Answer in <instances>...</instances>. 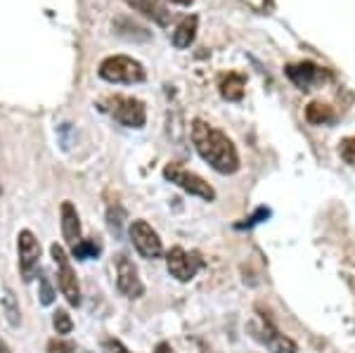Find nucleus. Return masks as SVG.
Instances as JSON below:
<instances>
[{
    "mask_svg": "<svg viewBox=\"0 0 355 353\" xmlns=\"http://www.w3.org/2000/svg\"><path fill=\"white\" fill-rule=\"evenodd\" d=\"M254 332H256V339L263 341V344H266L272 353H296L299 351L294 341L275 329L272 322H263L261 327H254Z\"/></svg>",
    "mask_w": 355,
    "mask_h": 353,
    "instance_id": "nucleus-10",
    "label": "nucleus"
},
{
    "mask_svg": "<svg viewBox=\"0 0 355 353\" xmlns=\"http://www.w3.org/2000/svg\"><path fill=\"white\" fill-rule=\"evenodd\" d=\"M100 249L102 247L95 240H78L71 247V254H73V259H78V261H88V259H97Z\"/></svg>",
    "mask_w": 355,
    "mask_h": 353,
    "instance_id": "nucleus-17",
    "label": "nucleus"
},
{
    "mask_svg": "<svg viewBox=\"0 0 355 353\" xmlns=\"http://www.w3.org/2000/svg\"><path fill=\"white\" fill-rule=\"evenodd\" d=\"M154 353H173V349H171L168 341H162V344H157V349H154Z\"/></svg>",
    "mask_w": 355,
    "mask_h": 353,
    "instance_id": "nucleus-25",
    "label": "nucleus"
},
{
    "mask_svg": "<svg viewBox=\"0 0 355 353\" xmlns=\"http://www.w3.org/2000/svg\"><path fill=\"white\" fill-rule=\"evenodd\" d=\"M17 252H19V270L21 277L28 282L38 270V261H41V242L36 240L31 230H21L17 237Z\"/></svg>",
    "mask_w": 355,
    "mask_h": 353,
    "instance_id": "nucleus-8",
    "label": "nucleus"
},
{
    "mask_svg": "<svg viewBox=\"0 0 355 353\" xmlns=\"http://www.w3.org/2000/svg\"><path fill=\"white\" fill-rule=\"evenodd\" d=\"M125 3H128L130 8L135 10V12H140V15L150 17V19H154V21H157V24H162V26L168 24L171 12L164 8L162 3H159V0H125Z\"/></svg>",
    "mask_w": 355,
    "mask_h": 353,
    "instance_id": "nucleus-12",
    "label": "nucleus"
},
{
    "mask_svg": "<svg viewBox=\"0 0 355 353\" xmlns=\"http://www.w3.org/2000/svg\"><path fill=\"white\" fill-rule=\"evenodd\" d=\"M192 142L197 147L199 157L211 169L218 171V173L227 175L239 169V155H237V147L232 145V140L223 130L214 128L211 123L202 121V119H197L192 123Z\"/></svg>",
    "mask_w": 355,
    "mask_h": 353,
    "instance_id": "nucleus-1",
    "label": "nucleus"
},
{
    "mask_svg": "<svg viewBox=\"0 0 355 353\" xmlns=\"http://www.w3.org/2000/svg\"><path fill=\"white\" fill-rule=\"evenodd\" d=\"M38 287H41V292H38V297H41V304L43 306H50L55 301V289H53V284H50V280L48 277H41V280H38Z\"/></svg>",
    "mask_w": 355,
    "mask_h": 353,
    "instance_id": "nucleus-22",
    "label": "nucleus"
},
{
    "mask_svg": "<svg viewBox=\"0 0 355 353\" xmlns=\"http://www.w3.org/2000/svg\"><path fill=\"white\" fill-rule=\"evenodd\" d=\"M197 24H199V19L197 17H185V19L178 24V28L173 31V45L178 50H185V48H190L192 41H194V36H197Z\"/></svg>",
    "mask_w": 355,
    "mask_h": 353,
    "instance_id": "nucleus-14",
    "label": "nucleus"
},
{
    "mask_svg": "<svg viewBox=\"0 0 355 353\" xmlns=\"http://www.w3.org/2000/svg\"><path fill=\"white\" fill-rule=\"evenodd\" d=\"M116 287L119 292L130 299L142 297V292H145V284L140 280V273H137L135 264L123 254L116 256Z\"/></svg>",
    "mask_w": 355,
    "mask_h": 353,
    "instance_id": "nucleus-9",
    "label": "nucleus"
},
{
    "mask_svg": "<svg viewBox=\"0 0 355 353\" xmlns=\"http://www.w3.org/2000/svg\"><path fill=\"white\" fill-rule=\"evenodd\" d=\"M100 76L110 83H140L145 81V67L133 57L114 55L100 64Z\"/></svg>",
    "mask_w": 355,
    "mask_h": 353,
    "instance_id": "nucleus-2",
    "label": "nucleus"
},
{
    "mask_svg": "<svg viewBox=\"0 0 355 353\" xmlns=\"http://www.w3.org/2000/svg\"><path fill=\"white\" fill-rule=\"evenodd\" d=\"M110 112L119 123L128 128H142L147 121L145 105L135 98H125V95H114L110 98Z\"/></svg>",
    "mask_w": 355,
    "mask_h": 353,
    "instance_id": "nucleus-6",
    "label": "nucleus"
},
{
    "mask_svg": "<svg viewBox=\"0 0 355 353\" xmlns=\"http://www.w3.org/2000/svg\"><path fill=\"white\" fill-rule=\"evenodd\" d=\"M244 76L242 74H227L225 78L220 81V95L225 100H242V95H244Z\"/></svg>",
    "mask_w": 355,
    "mask_h": 353,
    "instance_id": "nucleus-15",
    "label": "nucleus"
},
{
    "mask_svg": "<svg viewBox=\"0 0 355 353\" xmlns=\"http://www.w3.org/2000/svg\"><path fill=\"white\" fill-rule=\"evenodd\" d=\"M62 235H64L67 244H76L81 240V218H78V212L71 202L62 204Z\"/></svg>",
    "mask_w": 355,
    "mask_h": 353,
    "instance_id": "nucleus-11",
    "label": "nucleus"
},
{
    "mask_svg": "<svg viewBox=\"0 0 355 353\" xmlns=\"http://www.w3.org/2000/svg\"><path fill=\"white\" fill-rule=\"evenodd\" d=\"M53 325L57 329V334H71L73 320H71V316H69L64 309H57L55 316H53Z\"/></svg>",
    "mask_w": 355,
    "mask_h": 353,
    "instance_id": "nucleus-19",
    "label": "nucleus"
},
{
    "mask_svg": "<svg viewBox=\"0 0 355 353\" xmlns=\"http://www.w3.org/2000/svg\"><path fill=\"white\" fill-rule=\"evenodd\" d=\"M0 353H12V351H10V346H8V344H5V341H3V339H0Z\"/></svg>",
    "mask_w": 355,
    "mask_h": 353,
    "instance_id": "nucleus-26",
    "label": "nucleus"
},
{
    "mask_svg": "<svg viewBox=\"0 0 355 353\" xmlns=\"http://www.w3.org/2000/svg\"><path fill=\"white\" fill-rule=\"evenodd\" d=\"M102 351H105V353H133L130 349H125L119 339H105V341H102Z\"/></svg>",
    "mask_w": 355,
    "mask_h": 353,
    "instance_id": "nucleus-24",
    "label": "nucleus"
},
{
    "mask_svg": "<svg viewBox=\"0 0 355 353\" xmlns=\"http://www.w3.org/2000/svg\"><path fill=\"white\" fill-rule=\"evenodd\" d=\"M3 309H5V313H8L10 325H15V327L19 325V320H21V318H19V306H17V299H15V294L10 292V289L5 292V297H3Z\"/></svg>",
    "mask_w": 355,
    "mask_h": 353,
    "instance_id": "nucleus-18",
    "label": "nucleus"
},
{
    "mask_svg": "<svg viewBox=\"0 0 355 353\" xmlns=\"http://www.w3.org/2000/svg\"><path fill=\"white\" fill-rule=\"evenodd\" d=\"M166 266H168V273L175 280L190 282L204 266V261L199 259L197 252H185L182 247H173L166 254Z\"/></svg>",
    "mask_w": 355,
    "mask_h": 353,
    "instance_id": "nucleus-7",
    "label": "nucleus"
},
{
    "mask_svg": "<svg viewBox=\"0 0 355 353\" xmlns=\"http://www.w3.org/2000/svg\"><path fill=\"white\" fill-rule=\"evenodd\" d=\"M171 3H175V5H192V0H171Z\"/></svg>",
    "mask_w": 355,
    "mask_h": 353,
    "instance_id": "nucleus-27",
    "label": "nucleus"
},
{
    "mask_svg": "<svg viewBox=\"0 0 355 353\" xmlns=\"http://www.w3.org/2000/svg\"><path fill=\"white\" fill-rule=\"evenodd\" d=\"M306 119L315 126H322V123H327L334 119V112H331L329 105H322V102H311V105L306 107Z\"/></svg>",
    "mask_w": 355,
    "mask_h": 353,
    "instance_id": "nucleus-16",
    "label": "nucleus"
},
{
    "mask_svg": "<svg viewBox=\"0 0 355 353\" xmlns=\"http://www.w3.org/2000/svg\"><path fill=\"white\" fill-rule=\"evenodd\" d=\"M50 256L55 259L57 264V284H60V292L71 306H78L81 304V287H78V277H76V270L71 268L69 264V256L64 252L62 244H53L50 247Z\"/></svg>",
    "mask_w": 355,
    "mask_h": 353,
    "instance_id": "nucleus-3",
    "label": "nucleus"
},
{
    "mask_svg": "<svg viewBox=\"0 0 355 353\" xmlns=\"http://www.w3.org/2000/svg\"><path fill=\"white\" fill-rule=\"evenodd\" d=\"M128 232H130V240H133V247L137 249V254L145 256V259H162V254H164L162 237H159V232L154 230L147 221H133Z\"/></svg>",
    "mask_w": 355,
    "mask_h": 353,
    "instance_id": "nucleus-5",
    "label": "nucleus"
},
{
    "mask_svg": "<svg viewBox=\"0 0 355 353\" xmlns=\"http://www.w3.org/2000/svg\"><path fill=\"white\" fill-rule=\"evenodd\" d=\"M123 209H119V207H112L110 209V214H107V221H110V230L114 232V235H119L121 232V223H123Z\"/></svg>",
    "mask_w": 355,
    "mask_h": 353,
    "instance_id": "nucleus-23",
    "label": "nucleus"
},
{
    "mask_svg": "<svg viewBox=\"0 0 355 353\" xmlns=\"http://www.w3.org/2000/svg\"><path fill=\"white\" fill-rule=\"evenodd\" d=\"M164 178L171 180L173 185H178L180 190H185V192H190V195L199 197V199H206V202H214V199H216L214 187L206 183L202 175L182 169L180 164H168V166L164 169Z\"/></svg>",
    "mask_w": 355,
    "mask_h": 353,
    "instance_id": "nucleus-4",
    "label": "nucleus"
},
{
    "mask_svg": "<svg viewBox=\"0 0 355 353\" xmlns=\"http://www.w3.org/2000/svg\"><path fill=\"white\" fill-rule=\"evenodd\" d=\"M48 353H76V344L69 339H50Z\"/></svg>",
    "mask_w": 355,
    "mask_h": 353,
    "instance_id": "nucleus-21",
    "label": "nucleus"
},
{
    "mask_svg": "<svg viewBox=\"0 0 355 353\" xmlns=\"http://www.w3.org/2000/svg\"><path fill=\"white\" fill-rule=\"evenodd\" d=\"M339 155L346 164H351V166H355V135H351V138L341 140L339 145Z\"/></svg>",
    "mask_w": 355,
    "mask_h": 353,
    "instance_id": "nucleus-20",
    "label": "nucleus"
},
{
    "mask_svg": "<svg viewBox=\"0 0 355 353\" xmlns=\"http://www.w3.org/2000/svg\"><path fill=\"white\" fill-rule=\"evenodd\" d=\"M287 76L299 85L301 90H311V85L320 78V69L311 62H303V64H291L287 67Z\"/></svg>",
    "mask_w": 355,
    "mask_h": 353,
    "instance_id": "nucleus-13",
    "label": "nucleus"
}]
</instances>
